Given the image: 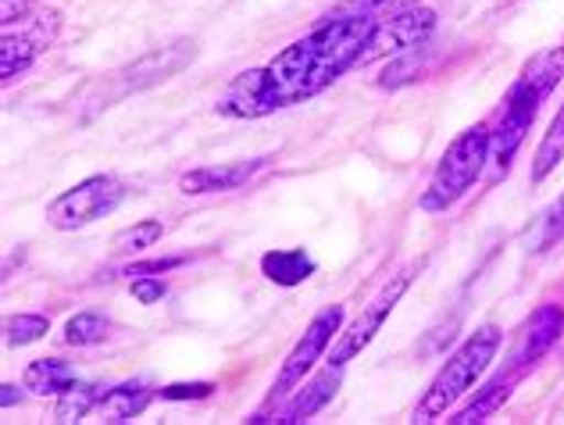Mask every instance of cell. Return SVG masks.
Returning <instances> with one entry per match:
<instances>
[{"mask_svg":"<svg viewBox=\"0 0 564 425\" xmlns=\"http://www.w3.org/2000/svg\"><path fill=\"white\" fill-rule=\"evenodd\" d=\"M372 14H339L322 22L307 36L293 40L286 51H279L269 65L240 72L221 97L215 111L226 119H264V115L304 105L358 65V54L372 33Z\"/></svg>","mask_w":564,"mask_h":425,"instance_id":"cell-1","label":"cell"},{"mask_svg":"<svg viewBox=\"0 0 564 425\" xmlns=\"http://www.w3.org/2000/svg\"><path fill=\"white\" fill-rule=\"evenodd\" d=\"M564 76V47H551L522 68V76L503 97V115L497 129L489 133V161H494V179L511 168L518 146L525 143L532 122L543 108V100L554 94V86Z\"/></svg>","mask_w":564,"mask_h":425,"instance_id":"cell-2","label":"cell"},{"mask_svg":"<svg viewBox=\"0 0 564 425\" xmlns=\"http://www.w3.org/2000/svg\"><path fill=\"white\" fill-rule=\"evenodd\" d=\"M497 350H500V329L497 326L475 329L468 340L457 347L447 361H443V369L436 372V379L422 393L419 407H414V422H433L440 415H447V407H454L475 383H479L482 372L489 369V361L497 358Z\"/></svg>","mask_w":564,"mask_h":425,"instance_id":"cell-3","label":"cell"},{"mask_svg":"<svg viewBox=\"0 0 564 425\" xmlns=\"http://www.w3.org/2000/svg\"><path fill=\"white\" fill-rule=\"evenodd\" d=\"M486 165H489V129L471 126L462 137H454V143L443 151L440 165L429 175V186L419 197L422 211L440 215L454 208V204L475 186V179H479Z\"/></svg>","mask_w":564,"mask_h":425,"instance_id":"cell-4","label":"cell"},{"mask_svg":"<svg viewBox=\"0 0 564 425\" xmlns=\"http://www.w3.org/2000/svg\"><path fill=\"white\" fill-rule=\"evenodd\" d=\"M126 200V186L115 175H90V179L65 189L62 197L47 204V226L57 232L86 229L97 218L111 215Z\"/></svg>","mask_w":564,"mask_h":425,"instance_id":"cell-5","label":"cell"},{"mask_svg":"<svg viewBox=\"0 0 564 425\" xmlns=\"http://www.w3.org/2000/svg\"><path fill=\"white\" fill-rule=\"evenodd\" d=\"M339 326H344V307L333 304V307H325V312H318L315 318H311V326L304 329L301 340L293 344V350L286 355V361H282V369L275 375V383H272V393H269V401H264V407H272L279 401H286L293 390H301L304 383V375L315 369L318 358L329 350V344L339 336Z\"/></svg>","mask_w":564,"mask_h":425,"instance_id":"cell-6","label":"cell"},{"mask_svg":"<svg viewBox=\"0 0 564 425\" xmlns=\"http://www.w3.org/2000/svg\"><path fill=\"white\" fill-rule=\"evenodd\" d=\"M411 269H404V272H397V275H390L379 290H376V297L368 301L365 307H361V315L350 322V326L344 329L333 340V355H329V364H339L344 369L347 361H354L361 355V350L376 340V333L382 329V322L393 315V307L400 304V297L408 293V286H411Z\"/></svg>","mask_w":564,"mask_h":425,"instance_id":"cell-7","label":"cell"},{"mask_svg":"<svg viewBox=\"0 0 564 425\" xmlns=\"http://www.w3.org/2000/svg\"><path fill=\"white\" fill-rule=\"evenodd\" d=\"M436 29V14L429 8H404L390 14L386 22L372 25L368 33L365 47L358 54V65H376L382 57H400V54H411V51H422V43L433 36Z\"/></svg>","mask_w":564,"mask_h":425,"instance_id":"cell-8","label":"cell"},{"mask_svg":"<svg viewBox=\"0 0 564 425\" xmlns=\"http://www.w3.org/2000/svg\"><path fill=\"white\" fill-rule=\"evenodd\" d=\"M57 25H62V14L57 11L33 14V19H25L19 25V33L8 25L4 40H0V76L14 79V76H22V72H29V65L54 43Z\"/></svg>","mask_w":564,"mask_h":425,"instance_id":"cell-9","label":"cell"},{"mask_svg":"<svg viewBox=\"0 0 564 425\" xmlns=\"http://www.w3.org/2000/svg\"><path fill=\"white\" fill-rule=\"evenodd\" d=\"M564 333V307L561 304H543L536 307L525 326L518 329V340L511 347V358H508V372L522 379L532 364H536L546 350H551Z\"/></svg>","mask_w":564,"mask_h":425,"instance_id":"cell-10","label":"cell"},{"mask_svg":"<svg viewBox=\"0 0 564 425\" xmlns=\"http://www.w3.org/2000/svg\"><path fill=\"white\" fill-rule=\"evenodd\" d=\"M193 40H175L169 47H154L147 51L140 62H132L126 68V90H147V86H158L172 76H180V72L193 62Z\"/></svg>","mask_w":564,"mask_h":425,"instance_id":"cell-11","label":"cell"},{"mask_svg":"<svg viewBox=\"0 0 564 425\" xmlns=\"http://www.w3.org/2000/svg\"><path fill=\"white\" fill-rule=\"evenodd\" d=\"M269 157H250V161H229V165H204L193 168L180 179V189L186 197H204V194H229V189H240L250 183L254 175L264 168Z\"/></svg>","mask_w":564,"mask_h":425,"instance_id":"cell-12","label":"cell"},{"mask_svg":"<svg viewBox=\"0 0 564 425\" xmlns=\"http://www.w3.org/2000/svg\"><path fill=\"white\" fill-rule=\"evenodd\" d=\"M339 375H344V369H339V364H325L318 375H311L307 383H301V393H293V397L286 401V407L279 412L275 422L279 425H296V422H307L311 415H318L322 407L336 397Z\"/></svg>","mask_w":564,"mask_h":425,"instance_id":"cell-13","label":"cell"},{"mask_svg":"<svg viewBox=\"0 0 564 425\" xmlns=\"http://www.w3.org/2000/svg\"><path fill=\"white\" fill-rule=\"evenodd\" d=\"M315 258L304 247H282V251H269L261 258V275L275 286H301L315 275Z\"/></svg>","mask_w":564,"mask_h":425,"instance_id":"cell-14","label":"cell"},{"mask_svg":"<svg viewBox=\"0 0 564 425\" xmlns=\"http://www.w3.org/2000/svg\"><path fill=\"white\" fill-rule=\"evenodd\" d=\"M151 401H154V390L137 379V383H122V386L104 393L97 404V415H100V422L122 425V422H132L137 415H143V407Z\"/></svg>","mask_w":564,"mask_h":425,"instance_id":"cell-15","label":"cell"},{"mask_svg":"<svg viewBox=\"0 0 564 425\" xmlns=\"http://www.w3.org/2000/svg\"><path fill=\"white\" fill-rule=\"evenodd\" d=\"M76 383V372H72L68 361H57V358H40L25 369L22 375V386L36 397H62V393Z\"/></svg>","mask_w":564,"mask_h":425,"instance_id":"cell-16","label":"cell"},{"mask_svg":"<svg viewBox=\"0 0 564 425\" xmlns=\"http://www.w3.org/2000/svg\"><path fill=\"white\" fill-rule=\"evenodd\" d=\"M514 383H518V375H511V372H500L494 383H489L479 397H475L468 407H462L454 418H447L451 425H475V422H486L489 415H497L503 404H508V397H511V390H514Z\"/></svg>","mask_w":564,"mask_h":425,"instance_id":"cell-17","label":"cell"},{"mask_svg":"<svg viewBox=\"0 0 564 425\" xmlns=\"http://www.w3.org/2000/svg\"><path fill=\"white\" fill-rule=\"evenodd\" d=\"M104 390L100 383H72L62 397H57V407H54V422H62V425H72V422H83L90 412H97V404L104 397Z\"/></svg>","mask_w":564,"mask_h":425,"instance_id":"cell-18","label":"cell"},{"mask_svg":"<svg viewBox=\"0 0 564 425\" xmlns=\"http://www.w3.org/2000/svg\"><path fill=\"white\" fill-rule=\"evenodd\" d=\"M561 161H564V100H561V108L554 115L551 129L543 133V143H540L536 157H532V183H543L546 175H551L561 165Z\"/></svg>","mask_w":564,"mask_h":425,"instance_id":"cell-19","label":"cell"},{"mask_svg":"<svg viewBox=\"0 0 564 425\" xmlns=\"http://www.w3.org/2000/svg\"><path fill=\"white\" fill-rule=\"evenodd\" d=\"M161 237H165V226H161L158 218H143V222L129 226L122 232H115V237H111V251L115 254H143L147 247H154Z\"/></svg>","mask_w":564,"mask_h":425,"instance_id":"cell-20","label":"cell"},{"mask_svg":"<svg viewBox=\"0 0 564 425\" xmlns=\"http://www.w3.org/2000/svg\"><path fill=\"white\" fill-rule=\"evenodd\" d=\"M51 333V322L43 315H11L4 318V344L8 347H29Z\"/></svg>","mask_w":564,"mask_h":425,"instance_id":"cell-21","label":"cell"},{"mask_svg":"<svg viewBox=\"0 0 564 425\" xmlns=\"http://www.w3.org/2000/svg\"><path fill=\"white\" fill-rule=\"evenodd\" d=\"M104 336H108V318H100L94 312L68 318V326H65L68 347H97V344H104Z\"/></svg>","mask_w":564,"mask_h":425,"instance_id":"cell-22","label":"cell"},{"mask_svg":"<svg viewBox=\"0 0 564 425\" xmlns=\"http://www.w3.org/2000/svg\"><path fill=\"white\" fill-rule=\"evenodd\" d=\"M564 237V194L546 208L543 222H540V232H536V251H543V247H551Z\"/></svg>","mask_w":564,"mask_h":425,"instance_id":"cell-23","label":"cell"},{"mask_svg":"<svg viewBox=\"0 0 564 425\" xmlns=\"http://www.w3.org/2000/svg\"><path fill=\"white\" fill-rule=\"evenodd\" d=\"M165 293H169V286L161 283V275H140V280H132V297L140 304H158Z\"/></svg>","mask_w":564,"mask_h":425,"instance_id":"cell-24","label":"cell"},{"mask_svg":"<svg viewBox=\"0 0 564 425\" xmlns=\"http://www.w3.org/2000/svg\"><path fill=\"white\" fill-rule=\"evenodd\" d=\"M212 383H175L161 390V401H200V397H212Z\"/></svg>","mask_w":564,"mask_h":425,"instance_id":"cell-25","label":"cell"},{"mask_svg":"<svg viewBox=\"0 0 564 425\" xmlns=\"http://www.w3.org/2000/svg\"><path fill=\"white\" fill-rule=\"evenodd\" d=\"M180 265H183V258H154V261H143V265H129L122 275H129V280L137 275V280H140V275H165V272L180 269Z\"/></svg>","mask_w":564,"mask_h":425,"instance_id":"cell-26","label":"cell"},{"mask_svg":"<svg viewBox=\"0 0 564 425\" xmlns=\"http://www.w3.org/2000/svg\"><path fill=\"white\" fill-rule=\"evenodd\" d=\"M404 8H419V0H358V11H368V14L404 11Z\"/></svg>","mask_w":564,"mask_h":425,"instance_id":"cell-27","label":"cell"},{"mask_svg":"<svg viewBox=\"0 0 564 425\" xmlns=\"http://www.w3.org/2000/svg\"><path fill=\"white\" fill-rule=\"evenodd\" d=\"M0 390H4V393H0V404H4V407H11L14 401H19V393H14V386H11V383H4Z\"/></svg>","mask_w":564,"mask_h":425,"instance_id":"cell-28","label":"cell"}]
</instances>
